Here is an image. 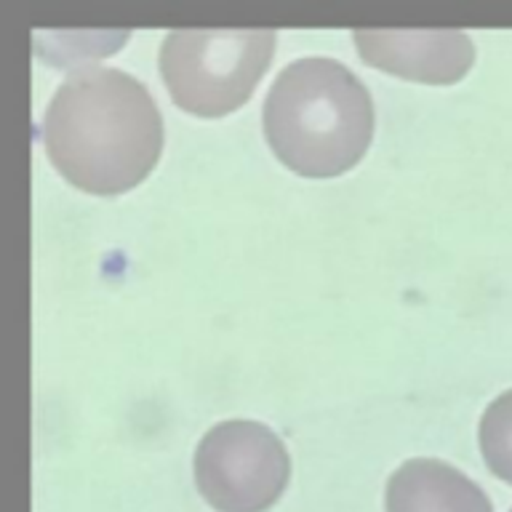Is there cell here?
I'll list each match as a JSON object with an SVG mask.
<instances>
[{
    "label": "cell",
    "instance_id": "obj_7",
    "mask_svg": "<svg viewBox=\"0 0 512 512\" xmlns=\"http://www.w3.org/2000/svg\"><path fill=\"white\" fill-rule=\"evenodd\" d=\"M478 438L488 470L512 486V390L483 411Z\"/></svg>",
    "mask_w": 512,
    "mask_h": 512
},
{
    "label": "cell",
    "instance_id": "obj_6",
    "mask_svg": "<svg viewBox=\"0 0 512 512\" xmlns=\"http://www.w3.org/2000/svg\"><path fill=\"white\" fill-rule=\"evenodd\" d=\"M387 512H494L486 491L440 459H408L384 491Z\"/></svg>",
    "mask_w": 512,
    "mask_h": 512
},
{
    "label": "cell",
    "instance_id": "obj_2",
    "mask_svg": "<svg viewBox=\"0 0 512 512\" xmlns=\"http://www.w3.org/2000/svg\"><path fill=\"white\" fill-rule=\"evenodd\" d=\"M264 136L283 166L312 179L350 171L374 136V102L358 75L326 56L296 59L264 99Z\"/></svg>",
    "mask_w": 512,
    "mask_h": 512
},
{
    "label": "cell",
    "instance_id": "obj_5",
    "mask_svg": "<svg viewBox=\"0 0 512 512\" xmlns=\"http://www.w3.org/2000/svg\"><path fill=\"white\" fill-rule=\"evenodd\" d=\"M360 59L376 70L419 83H456L467 75L475 46L462 30H355Z\"/></svg>",
    "mask_w": 512,
    "mask_h": 512
},
{
    "label": "cell",
    "instance_id": "obj_8",
    "mask_svg": "<svg viewBox=\"0 0 512 512\" xmlns=\"http://www.w3.org/2000/svg\"><path fill=\"white\" fill-rule=\"evenodd\" d=\"M510 512H512V510H510Z\"/></svg>",
    "mask_w": 512,
    "mask_h": 512
},
{
    "label": "cell",
    "instance_id": "obj_4",
    "mask_svg": "<svg viewBox=\"0 0 512 512\" xmlns=\"http://www.w3.org/2000/svg\"><path fill=\"white\" fill-rule=\"evenodd\" d=\"M288 478L286 443L262 422H219L195 448V483L216 512H267Z\"/></svg>",
    "mask_w": 512,
    "mask_h": 512
},
{
    "label": "cell",
    "instance_id": "obj_1",
    "mask_svg": "<svg viewBox=\"0 0 512 512\" xmlns=\"http://www.w3.org/2000/svg\"><path fill=\"white\" fill-rule=\"evenodd\" d=\"M40 136L67 182L91 195H120L158 163L163 118L134 75L94 64L56 88Z\"/></svg>",
    "mask_w": 512,
    "mask_h": 512
},
{
    "label": "cell",
    "instance_id": "obj_3",
    "mask_svg": "<svg viewBox=\"0 0 512 512\" xmlns=\"http://www.w3.org/2000/svg\"><path fill=\"white\" fill-rule=\"evenodd\" d=\"M272 51V30H174L160 46V75L176 107L222 118L254 94Z\"/></svg>",
    "mask_w": 512,
    "mask_h": 512
}]
</instances>
